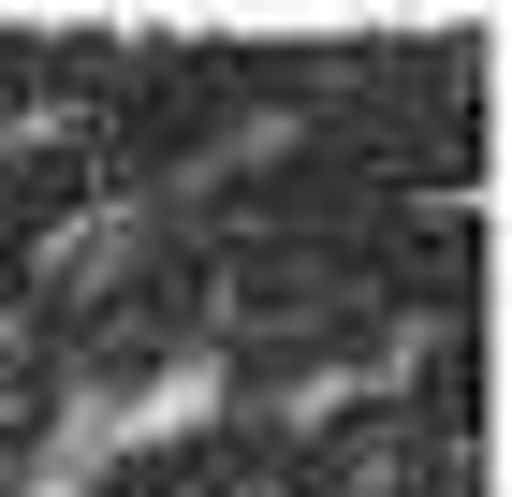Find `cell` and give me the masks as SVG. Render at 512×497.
<instances>
[{
    "mask_svg": "<svg viewBox=\"0 0 512 497\" xmlns=\"http://www.w3.org/2000/svg\"><path fill=\"white\" fill-rule=\"evenodd\" d=\"M132 234H147V205H88V220L44 234V278H59V293H118V278H132Z\"/></svg>",
    "mask_w": 512,
    "mask_h": 497,
    "instance_id": "cell-1",
    "label": "cell"
},
{
    "mask_svg": "<svg viewBox=\"0 0 512 497\" xmlns=\"http://www.w3.org/2000/svg\"><path fill=\"white\" fill-rule=\"evenodd\" d=\"M352 395H366V366H308V381H278V424H293V439H322Z\"/></svg>",
    "mask_w": 512,
    "mask_h": 497,
    "instance_id": "cell-2",
    "label": "cell"
},
{
    "mask_svg": "<svg viewBox=\"0 0 512 497\" xmlns=\"http://www.w3.org/2000/svg\"><path fill=\"white\" fill-rule=\"evenodd\" d=\"M0 366H15V322H0Z\"/></svg>",
    "mask_w": 512,
    "mask_h": 497,
    "instance_id": "cell-3",
    "label": "cell"
}]
</instances>
